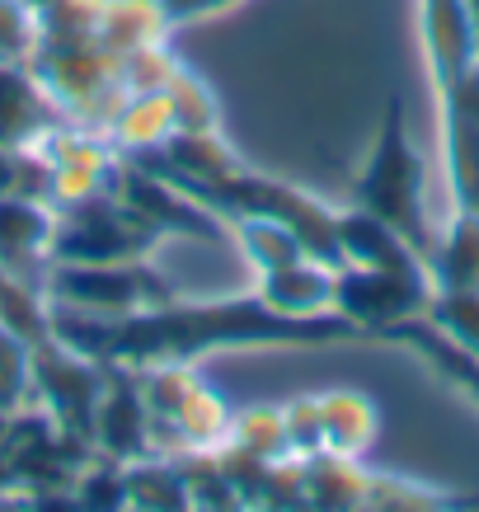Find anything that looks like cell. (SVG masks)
Instances as JSON below:
<instances>
[{"label": "cell", "mask_w": 479, "mask_h": 512, "mask_svg": "<svg viewBox=\"0 0 479 512\" xmlns=\"http://www.w3.org/2000/svg\"><path fill=\"white\" fill-rule=\"evenodd\" d=\"M231 221H235V240L249 254V264L263 268V273L306 259V245H301V235L287 221L278 217H231Z\"/></svg>", "instance_id": "16"}, {"label": "cell", "mask_w": 479, "mask_h": 512, "mask_svg": "<svg viewBox=\"0 0 479 512\" xmlns=\"http://www.w3.org/2000/svg\"><path fill=\"white\" fill-rule=\"evenodd\" d=\"M353 207L395 226L428 264V254L437 245V226L428 217V170H423V156L409 137V118H404L400 99L386 104L376 141H371L367 160L353 179Z\"/></svg>", "instance_id": "2"}, {"label": "cell", "mask_w": 479, "mask_h": 512, "mask_svg": "<svg viewBox=\"0 0 479 512\" xmlns=\"http://www.w3.org/2000/svg\"><path fill=\"white\" fill-rule=\"evenodd\" d=\"M423 47H428V62H433L437 90L461 76L465 66L479 62L465 0H423Z\"/></svg>", "instance_id": "11"}, {"label": "cell", "mask_w": 479, "mask_h": 512, "mask_svg": "<svg viewBox=\"0 0 479 512\" xmlns=\"http://www.w3.org/2000/svg\"><path fill=\"white\" fill-rule=\"evenodd\" d=\"M52 212L38 198L24 193H0V268L29 282L38 273V259L52 240Z\"/></svg>", "instance_id": "10"}, {"label": "cell", "mask_w": 479, "mask_h": 512, "mask_svg": "<svg viewBox=\"0 0 479 512\" xmlns=\"http://www.w3.org/2000/svg\"><path fill=\"white\" fill-rule=\"evenodd\" d=\"M155 5H160L165 24H184V19H207V15H217V10L235 5V0H155Z\"/></svg>", "instance_id": "24"}, {"label": "cell", "mask_w": 479, "mask_h": 512, "mask_svg": "<svg viewBox=\"0 0 479 512\" xmlns=\"http://www.w3.org/2000/svg\"><path fill=\"white\" fill-rule=\"evenodd\" d=\"M47 296L90 315H132L174 301V287L155 278L151 268H141V259H123V264H57L47 278Z\"/></svg>", "instance_id": "4"}, {"label": "cell", "mask_w": 479, "mask_h": 512, "mask_svg": "<svg viewBox=\"0 0 479 512\" xmlns=\"http://www.w3.org/2000/svg\"><path fill=\"white\" fill-rule=\"evenodd\" d=\"M127 508H193L188 484L174 461H127Z\"/></svg>", "instance_id": "18"}, {"label": "cell", "mask_w": 479, "mask_h": 512, "mask_svg": "<svg viewBox=\"0 0 479 512\" xmlns=\"http://www.w3.org/2000/svg\"><path fill=\"white\" fill-rule=\"evenodd\" d=\"M33 395V339L0 325V409L19 414Z\"/></svg>", "instance_id": "19"}, {"label": "cell", "mask_w": 479, "mask_h": 512, "mask_svg": "<svg viewBox=\"0 0 479 512\" xmlns=\"http://www.w3.org/2000/svg\"><path fill=\"white\" fill-rule=\"evenodd\" d=\"M339 245H343V264L357 268H386V273H414V278H428V264L409 240H404L395 226H386L381 217H371L362 207L343 212L339 217ZM433 282V278H428Z\"/></svg>", "instance_id": "9"}, {"label": "cell", "mask_w": 479, "mask_h": 512, "mask_svg": "<svg viewBox=\"0 0 479 512\" xmlns=\"http://www.w3.org/2000/svg\"><path fill=\"white\" fill-rule=\"evenodd\" d=\"M381 339L404 343V348L423 357L437 376H447L451 386L465 390V395L479 404V357H470L461 343H451L428 315H409V320H400V325H386L381 329Z\"/></svg>", "instance_id": "13"}, {"label": "cell", "mask_w": 479, "mask_h": 512, "mask_svg": "<svg viewBox=\"0 0 479 512\" xmlns=\"http://www.w3.org/2000/svg\"><path fill=\"white\" fill-rule=\"evenodd\" d=\"M57 104L43 90V80L29 71V62H0V146L19 151L52 132Z\"/></svg>", "instance_id": "8"}, {"label": "cell", "mask_w": 479, "mask_h": 512, "mask_svg": "<svg viewBox=\"0 0 479 512\" xmlns=\"http://www.w3.org/2000/svg\"><path fill=\"white\" fill-rule=\"evenodd\" d=\"M38 47V15L29 0H0V62H29Z\"/></svg>", "instance_id": "22"}, {"label": "cell", "mask_w": 479, "mask_h": 512, "mask_svg": "<svg viewBox=\"0 0 479 512\" xmlns=\"http://www.w3.org/2000/svg\"><path fill=\"white\" fill-rule=\"evenodd\" d=\"M71 503L76 508H127V470L123 461L104 456L99 466L80 470L71 480Z\"/></svg>", "instance_id": "21"}, {"label": "cell", "mask_w": 479, "mask_h": 512, "mask_svg": "<svg viewBox=\"0 0 479 512\" xmlns=\"http://www.w3.org/2000/svg\"><path fill=\"white\" fill-rule=\"evenodd\" d=\"M5 433H10V414L0 409V442H5Z\"/></svg>", "instance_id": "28"}, {"label": "cell", "mask_w": 479, "mask_h": 512, "mask_svg": "<svg viewBox=\"0 0 479 512\" xmlns=\"http://www.w3.org/2000/svg\"><path fill=\"white\" fill-rule=\"evenodd\" d=\"M433 292H475L479 287V217L461 212L437 231V245L428 254Z\"/></svg>", "instance_id": "14"}, {"label": "cell", "mask_w": 479, "mask_h": 512, "mask_svg": "<svg viewBox=\"0 0 479 512\" xmlns=\"http://www.w3.org/2000/svg\"><path fill=\"white\" fill-rule=\"evenodd\" d=\"M94 447L113 461H141L151 451V414L141 400V381L127 362H104V395L94 409Z\"/></svg>", "instance_id": "7"}, {"label": "cell", "mask_w": 479, "mask_h": 512, "mask_svg": "<svg viewBox=\"0 0 479 512\" xmlns=\"http://www.w3.org/2000/svg\"><path fill=\"white\" fill-rule=\"evenodd\" d=\"M371 475L353 466V456H306V503L315 508H367Z\"/></svg>", "instance_id": "15"}, {"label": "cell", "mask_w": 479, "mask_h": 512, "mask_svg": "<svg viewBox=\"0 0 479 512\" xmlns=\"http://www.w3.org/2000/svg\"><path fill=\"white\" fill-rule=\"evenodd\" d=\"M442 503H456V498L409 489V480H395V475H371L367 508H442Z\"/></svg>", "instance_id": "23"}, {"label": "cell", "mask_w": 479, "mask_h": 512, "mask_svg": "<svg viewBox=\"0 0 479 512\" xmlns=\"http://www.w3.org/2000/svg\"><path fill=\"white\" fill-rule=\"evenodd\" d=\"M465 15H470V29H475V47H479V0H465Z\"/></svg>", "instance_id": "27"}, {"label": "cell", "mask_w": 479, "mask_h": 512, "mask_svg": "<svg viewBox=\"0 0 479 512\" xmlns=\"http://www.w3.org/2000/svg\"><path fill=\"white\" fill-rule=\"evenodd\" d=\"M334 273L339 268L320 264V259H296L287 268H273L263 273V306H273L278 315H296V320H310V315H329L334 311Z\"/></svg>", "instance_id": "12"}, {"label": "cell", "mask_w": 479, "mask_h": 512, "mask_svg": "<svg viewBox=\"0 0 479 512\" xmlns=\"http://www.w3.org/2000/svg\"><path fill=\"white\" fill-rule=\"evenodd\" d=\"M0 193H15V151L0 146Z\"/></svg>", "instance_id": "25"}, {"label": "cell", "mask_w": 479, "mask_h": 512, "mask_svg": "<svg viewBox=\"0 0 479 512\" xmlns=\"http://www.w3.org/2000/svg\"><path fill=\"white\" fill-rule=\"evenodd\" d=\"M5 484H19V480H15V466H10L5 447H0V489H5Z\"/></svg>", "instance_id": "26"}, {"label": "cell", "mask_w": 479, "mask_h": 512, "mask_svg": "<svg viewBox=\"0 0 479 512\" xmlns=\"http://www.w3.org/2000/svg\"><path fill=\"white\" fill-rule=\"evenodd\" d=\"M423 315H428L451 343H461L470 357H479V287L475 292H433V301H428Z\"/></svg>", "instance_id": "20"}, {"label": "cell", "mask_w": 479, "mask_h": 512, "mask_svg": "<svg viewBox=\"0 0 479 512\" xmlns=\"http://www.w3.org/2000/svg\"><path fill=\"white\" fill-rule=\"evenodd\" d=\"M442 151H447L451 198L479 217V62L442 85Z\"/></svg>", "instance_id": "6"}, {"label": "cell", "mask_w": 479, "mask_h": 512, "mask_svg": "<svg viewBox=\"0 0 479 512\" xmlns=\"http://www.w3.org/2000/svg\"><path fill=\"white\" fill-rule=\"evenodd\" d=\"M433 301V282L414 273H386V268L343 264L334 273V311L348 315L362 334H381L409 315H423Z\"/></svg>", "instance_id": "5"}, {"label": "cell", "mask_w": 479, "mask_h": 512, "mask_svg": "<svg viewBox=\"0 0 479 512\" xmlns=\"http://www.w3.org/2000/svg\"><path fill=\"white\" fill-rule=\"evenodd\" d=\"M151 240L155 231L113 188H94L85 198H71L62 217L52 221L47 259L52 264H123V259H146Z\"/></svg>", "instance_id": "3"}, {"label": "cell", "mask_w": 479, "mask_h": 512, "mask_svg": "<svg viewBox=\"0 0 479 512\" xmlns=\"http://www.w3.org/2000/svg\"><path fill=\"white\" fill-rule=\"evenodd\" d=\"M376 433V414L362 395H325L320 400V442L334 456H357Z\"/></svg>", "instance_id": "17"}, {"label": "cell", "mask_w": 479, "mask_h": 512, "mask_svg": "<svg viewBox=\"0 0 479 512\" xmlns=\"http://www.w3.org/2000/svg\"><path fill=\"white\" fill-rule=\"evenodd\" d=\"M47 334L94 362H184L202 348H231V343H334L357 339L362 329L348 315H278L263 306V296H235L212 306H184L179 296L165 306H146L132 315H90L76 306L52 301Z\"/></svg>", "instance_id": "1"}]
</instances>
